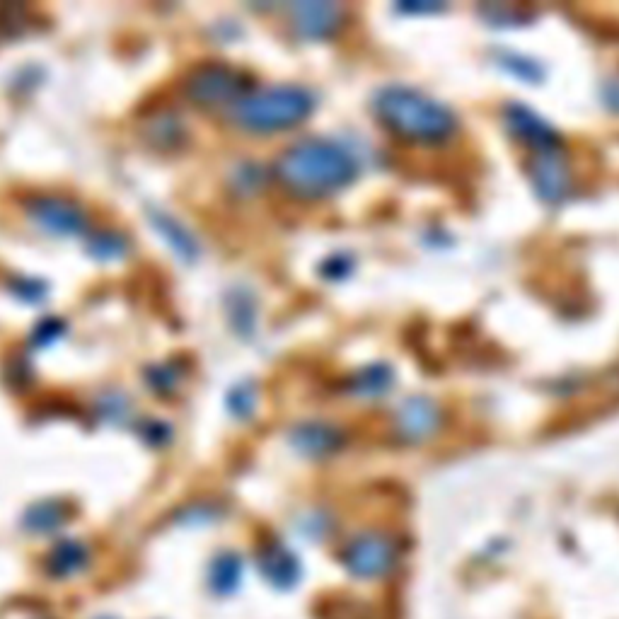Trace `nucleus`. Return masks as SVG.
<instances>
[{
    "instance_id": "f257e3e1",
    "label": "nucleus",
    "mask_w": 619,
    "mask_h": 619,
    "mask_svg": "<svg viewBox=\"0 0 619 619\" xmlns=\"http://www.w3.org/2000/svg\"><path fill=\"white\" fill-rule=\"evenodd\" d=\"M358 175L354 155L327 138H300L276 160V177L300 199H320L349 187Z\"/></svg>"
},
{
    "instance_id": "f03ea898",
    "label": "nucleus",
    "mask_w": 619,
    "mask_h": 619,
    "mask_svg": "<svg viewBox=\"0 0 619 619\" xmlns=\"http://www.w3.org/2000/svg\"><path fill=\"white\" fill-rule=\"evenodd\" d=\"M373 107L387 131L412 143H426V146L443 143L445 138L453 136L457 126L453 112L445 109L441 102L412 88H404V85H390L380 90Z\"/></svg>"
},
{
    "instance_id": "7ed1b4c3",
    "label": "nucleus",
    "mask_w": 619,
    "mask_h": 619,
    "mask_svg": "<svg viewBox=\"0 0 619 619\" xmlns=\"http://www.w3.org/2000/svg\"><path fill=\"white\" fill-rule=\"evenodd\" d=\"M315 97L300 85H271L259 92H247L230 109L240 129L250 133H276L298 126L310 117Z\"/></svg>"
},
{
    "instance_id": "20e7f679",
    "label": "nucleus",
    "mask_w": 619,
    "mask_h": 619,
    "mask_svg": "<svg viewBox=\"0 0 619 619\" xmlns=\"http://www.w3.org/2000/svg\"><path fill=\"white\" fill-rule=\"evenodd\" d=\"M250 83L245 75L237 73L235 68L223 66V63H204V66L194 68L187 75L184 83V95L196 107H230L233 109L242 97L247 95Z\"/></svg>"
},
{
    "instance_id": "39448f33",
    "label": "nucleus",
    "mask_w": 619,
    "mask_h": 619,
    "mask_svg": "<svg viewBox=\"0 0 619 619\" xmlns=\"http://www.w3.org/2000/svg\"><path fill=\"white\" fill-rule=\"evenodd\" d=\"M397 561V545L383 532H363L344 549V564L354 576H385Z\"/></svg>"
},
{
    "instance_id": "423d86ee",
    "label": "nucleus",
    "mask_w": 619,
    "mask_h": 619,
    "mask_svg": "<svg viewBox=\"0 0 619 619\" xmlns=\"http://www.w3.org/2000/svg\"><path fill=\"white\" fill-rule=\"evenodd\" d=\"M30 218L44 233L73 237L85 230V211L75 201L63 196H34L27 204Z\"/></svg>"
},
{
    "instance_id": "0eeeda50",
    "label": "nucleus",
    "mask_w": 619,
    "mask_h": 619,
    "mask_svg": "<svg viewBox=\"0 0 619 619\" xmlns=\"http://www.w3.org/2000/svg\"><path fill=\"white\" fill-rule=\"evenodd\" d=\"M291 25L298 37L310 39H329L334 37L344 25V8L337 3H295L291 5Z\"/></svg>"
},
{
    "instance_id": "6e6552de",
    "label": "nucleus",
    "mask_w": 619,
    "mask_h": 619,
    "mask_svg": "<svg viewBox=\"0 0 619 619\" xmlns=\"http://www.w3.org/2000/svg\"><path fill=\"white\" fill-rule=\"evenodd\" d=\"M291 443L295 445V450H300L303 455L325 457L341 448V433L334 426L312 421V424H300L295 428Z\"/></svg>"
},
{
    "instance_id": "1a4fd4ad",
    "label": "nucleus",
    "mask_w": 619,
    "mask_h": 619,
    "mask_svg": "<svg viewBox=\"0 0 619 619\" xmlns=\"http://www.w3.org/2000/svg\"><path fill=\"white\" fill-rule=\"evenodd\" d=\"M508 124H511L513 133H518V138H523V141L530 143V146L540 148V155L557 150L559 138L554 136L545 121L537 119L535 114L528 112V109L513 107L511 112H508Z\"/></svg>"
},
{
    "instance_id": "9d476101",
    "label": "nucleus",
    "mask_w": 619,
    "mask_h": 619,
    "mask_svg": "<svg viewBox=\"0 0 619 619\" xmlns=\"http://www.w3.org/2000/svg\"><path fill=\"white\" fill-rule=\"evenodd\" d=\"M535 179H537V192L549 201H559L561 196L566 194V189H569V172H566V167L561 165L557 150L540 155Z\"/></svg>"
},
{
    "instance_id": "9b49d317",
    "label": "nucleus",
    "mask_w": 619,
    "mask_h": 619,
    "mask_svg": "<svg viewBox=\"0 0 619 619\" xmlns=\"http://www.w3.org/2000/svg\"><path fill=\"white\" fill-rule=\"evenodd\" d=\"M438 426V409L426 399H412L399 412V428L407 433V438L419 441V438L431 436Z\"/></svg>"
},
{
    "instance_id": "f8f14e48",
    "label": "nucleus",
    "mask_w": 619,
    "mask_h": 619,
    "mask_svg": "<svg viewBox=\"0 0 619 619\" xmlns=\"http://www.w3.org/2000/svg\"><path fill=\"white\" fill-rule=\"evenodd\" d=\"M259 566H262L264 574L269 576L276 586H291L295 578H298V561H295L291 552H286V549L279 545L264 549Z\"/></svg>"
},
{
    "instance_id": "ddd939ff",
    "label": "nucleus",
    "mask_w": 619,
    "mask_h": 619,
    "mask_svg": "<svg viewBox=\"0 0 619 619\" xmlns=\"http://www.w3.org/2000/svg\"><path fill=\"white\" fill-rule=\"evenodd\" d=\"M153 221L158 223V230H160V233H163V237H167V240H170V245L175 247L179 257L194 259L196 254H199V247H196L194 237L189 235L187 230H184L182 225L175 221V218L165 216V213H155Z\"/></svg>"
},
{
    "instance_id": "4468645a",
    "label": "nucleus",
    "mask_w": 619,
    "mask_h": 619,
    "mask_svg": "<svg viewBox=\"0 0 619 619\" xmlns=\"http://www.w3.org/2000/svg\"><path fill=\"white\" fill-rule=\"evenodd\" d=\"M85 566V547L78 545V542H66L54 552V559H51V569L61 576H71L73 571L83 569Z\"/></svg>"
},
{
    "instance_id": "2eb2a0df",
    "label": "nucleus",
    "mask_w": 619,
    "mask_h": 619,
    "mask_svg": "<svg viewBox=\"0 0 619 619\" xmlns=\"http://www.w3.org/2000/svg\"><path fill=\"white\" fill-rule=\"evenodd\" d=\"M63 516H66V511L59 506V503H39V506H34L30 511V528L46 532V530H54L59 528Z\"/></svg>"
},
{
    "instance_id": "dca6fc26",
    "label": "nucleus",
    "mask_w": 619,
    "mask_h": 619,
    "mask_svg": "<svg viewBox=\"0 0 619 619\" xmlns=\"http://www.w3.org/2000/svg\"><path fill=\"white\" fill-rule=\"evenodd\" d=\"M237 578H240V561L235 557H223L216 561V566H213V574L211 581L216 590H221V593H228V590H233L237 586Z\"/></svg>"
},
{
    "instance_id": "f3484780",
    "label": "nucleus",
    "mask_w": 619,
    "mask_h": 619,
    "mask_svg": "<svg viewBox=\"0 0 619 619\" xmlns=\"http://www.w3.org/2000/svg\"><path fill=\"white\" fill-rule=\"evenodd\" d=\"M387 378L390 375L385 373L383 368H368L366 373L358 378V392H368V395H375V392H383L387 385Z\"/></svg>"
}]
</instances>
